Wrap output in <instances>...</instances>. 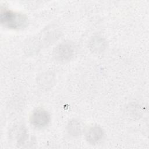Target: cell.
I'll return each mask as SVG.
<instances>
[{"label":"cell","instance_id":"277c9868","mask_svg":"<svg viewBox=\"0 0 149 149\" xmlns=\"http://www.w3.org/2000/svg\"><path fill=\"white\" fill-rule=\"evenodd\" d=\"M103 135V130L100 126H93L86 131V139L88 143L93 145L101 141Z\"/></svg>","mask_w":149,"mask_h":149},{"label":"cell","instance_id":"5b68a950","mask_svg":"<svg viewBox=\"0 0 149 149\" xmlns=\"http://www.w3.org/2000/svg\"><path fill=\"white\" fill-rule=\"evenodd\" d=\"M82 131V127L80 123L76 120H72L68 125V132L69 134L73 137L80 135Z\"/></svg>","mask_w":149,"mask_h":149},{"label":"cell","instance_id":"7a4b0ae2","mask_svg":"<svg viewBox=\"0 0 149 149\" xmlns=\"http://www.w3.org/2000/svg\"><path fill=\"white\" fill-rule=\"evenodd\" d=\"M75 47L70 42H63L59 44L54 51V57L60 62L70 60L74 55Z\"/></svg>","mask_w":149,"mask_h":149},{"label":"cell","instance_id":"3957f363","mask_svg":"<svg viewBox=\"0 0 149 149\" xmlns=\"http://www.w3.org/2000/svg\"><path fill=\"white\" fill-rule=\"evenodd\" d=\"M50 115L49 113L43 108L35 109L31 113L30 121L34 127L42 129L48 125L50 122Z\"/></svg>","mask_w":149,"mask_h":149},{"label":"cell","instance_id":"8992f818","mask_svg":"<svg viewBox=\"0 0 149 149\" xmlns=\"http://www.w3.org/2000/svg\"><path fill=\"white\" fill-rule=\"evenodd\" d=\"M91 43L92 45L91 47L93 48V50L96 51L102 50L103 49V48L105 47V41H104L102 38L96 37L93 40Z\"/></svg>","mask_w":149,"mask_h":149},{"label":"cell","instance_id":"6da1fadb","mask_svg":"<svg viewBox=\"0 0 149 149\" xmlns=\"http://www.w3.org/2000/svg\"><path fill=\"white\" fill-rule=\"evenodd\" d=\"M1 22L9 29H19L27 25V17L23 13L13 12L5 8L1 9Z\"/></svg>","mask_w":149,"mask_h":149}]
</instances>
